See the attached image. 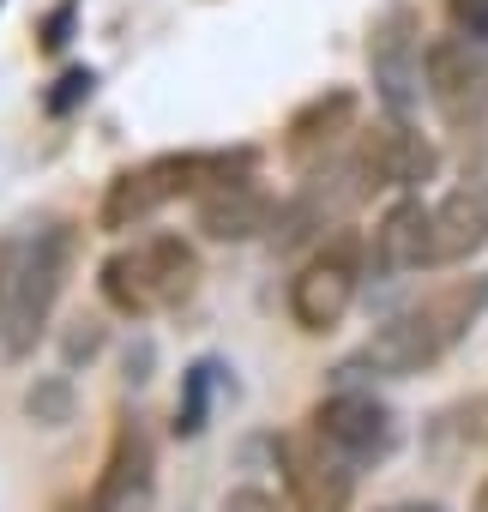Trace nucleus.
<instances>
[{"label":"nucleus","mask_w":488,"mask_h":512,"mask_svg":"<svg viewBox=\"0 0 488 512\" xmlns=\"http://www.w3.org/2000/svg\"><path fill=\"white\" fill-rule=\"evenodd\" d=\"M482 308H488V278H470V284H452V290H440V296H428L422 308H410V314H398V320H386L374 338H368V350H362V362L374 368V374H386V380H404V374H422V368H434L476 320H482Z\"/></svg>","instance_id":"f257e3e1"},{"label":"nucleus","mask_w":488,"mask_h":512,"mask_svg":"<svg viewBox=\"0 0 488 512\" xmlns=\"http://www.w3.org/2000/svg\"><path fill=\"white\" fill-rule=\"evenodd\" d=\"M193 278H199V260H193V247L181 235H157L145 247H121L103 260V302L127 320L139 314H157V308H175L193 296Z\"/></svg>","instance_id":"f03ea898"},{"label":"nucleus","mask_w":488,"mask_h":512,"mask_svg":"<svg viewBox=\"0 0 488 512\" xmlns=\"http://www.w3.org/2000/svg\"><path fill=\"white\" fill-rule=\"evenodd\" d=\"M67 260H73V235L67 229H43L25 260L7 284V302H0V326H7V356H31L49 314H55V296L67 284Z\"/></svg>","instance_id":"7ed1b4c3"},{"label":"nucleus","mask_w":488,"mask_h":512,"mask_svg":"<svg viewBox=\"0 0 488 512\" xmlns=\"http://www.w3.org/2000/svg\"><path fill=\"white\" fill-rule=\"evenodd\" d=\"M314 440H326L344 464H374L392 452L398 428H392V410L374 404L368 392H338L314 410Z\"/></svg>","instance_id":"20e7f679"},{"label":"nucleus","mask_w":488,"mask_h":512,"mask_svg":"<svg viewBox=\"0 0 488 512\" xmlns=\"http://www.w3.org/2000/svg\"><path fill=\"white\" fill-rule=\"evenodd\" d=\"M356 175V193H374V187H416L434 175V151L422 145V133H410L398 115L380 121L374 133H362V151L350 163Z\"/></svg>","instance_id":"39448f33"},{"label":"nucleus","mask_w":488,"mask_h":512,"mask_svg":"<svg viewBox=\"0 0 488 512\" xmlns=\"http://www.w3.org/2000/svg\"><path fill=\"white\" fill-rule=\"evenodd\" d=\"M368 61H374V85H380L386 109L404 121V115L416 109V91L428 85L422 55H416V25H410L404 7H392V13L374 25V37H368Z\"/></svg>","instance_id":"423d86ee"},{"label":"nucleus","mask_w":488,"mask_h":512,"mask_svg":"<svg viewBox=\"0 0 488 512\" xmlns=\"http://www.w3.org/2000/svg\"><path fill=\"white\" fill-rule=\"evenodd\" d=\"M422 73H428L434 109H440L452 127L482 121V109H488V67L470 55V43H434V49L422 55Z\"/></svg>","instance_id":"0eeeda50"},{"label":"nucleus","mask_w":488,"mask_h":512,"mask_svg":"<svg viewBox=\"0 0 488 512\" xmlns=\"http://www.w3.org/2000/svg\"><path fill=\"white\" fill-rule=\"evenodd\" d=\"M350 302H356V266L344 253H320V260L302 266L296 284H290V320L302 332H338Z\"/></svg>","instance_id":"6e6552de"},{"label":"nucleus","mask_w":488,"mask_h":512,"mask_svg":"<svg viewBox=\"0 0 488 512\" xmlns=\"http://www.w3.org/2000/svg\"><path fill=\"white\" fill-rule=\"evenodd\" d=\"M476 247H488V181H464L428 211V266H458Z\"/></svg>","instance_id":"1a4fd4ad"},{"label":"nucleus","mask_w":488,"mask_h":512,"mask_svg":"<svg viewBox=\"0 0 488 512\" xmlns=\"http://www.w3.org/2000/svg\"><path fill=\"white\" fill-rule=\"evenodd\" d=\"M284 482L296 494V512H344L356 494V464H344L326 440L320 446H284Z\"/></svg>","instance_id":"9d476101"},{"label":"nucleus","mask_w":488,"mask_h":512,"mask_svg":"<svg viewBox=\"0 0 488 512\" xmlns=\"http://www.w3.org/2000/svg\"><path fill=\"white\" fill-rule=\"evenodd\" d=\"M272 217H278V205L254 181H217L199 193V229L211 241H254L260 229H272Z\"/></svg>","instance_id":"9b49d317"},{"label":"nucleus","mask_w":488,"mask_h":512,"mask_svg":"<svg viewBox=\"0 0 488 512\" xmlns=\"http://www.w3.org/2000/svg\"><path fill=\"white\" fill-rule=\"evenodd\" d=\"M145 494H151V440L127 422L115 434V446H109V470L97 482V506L103 512H133V506H145Z\"/></svg>","instance_id":"f8f14e48"},{"label":"nucleus","mask_w":488,"mask_h":512,"mask_svg":"<svg viewBox=\"0 0 488 512\" xmlns=\"http://www.w3.org/2000/svg\"><path fill=\"white\" fill-rule=\"evenodd\" d=\"M350 121H356V97H350V91H326V97H314V103H302V109L290 115L284 151H290L296 163H314L320 151L338 145V133H350Z\"/></svg>","instance_id":"ddd939ff"},{"label":"nucleus","mask_w":488,"mask_h":512,"mask_svg":"<svg viewBox=\"0 0 488 512\" xmlns=\"http://www.w3.org/2000/svg\"><path fill=\"white\" fill-rule=\"evenodd\" d=\"M374 260L386 272H410V266H428V205L422 199H404L380 217L374 229Z\"/></svg>","instance_id":"4468645a"},{"label":"nucleus","mask_w":488,"mask_h":512,"mask_svg":"<svg viewBox=\"0 0 488 512\" xmlns=\"http://www.w3.org/2000/svg\"><path fill=\"white\" fill-rule=\"evenodd\" d=\"M169 199V187H163V175H157V163H145V169H127V175H115L109 181V193H103V205H97V223L109 229V235H121V229H139L157 205Z\"/></svg>","instance_id":"2eb2a0df"},{"label":"nucleus","mask_w":488,"mask_h":512,"mask_svg":"<svg viewBox=\"0 0 488 512\" xmlns=\"http://www.w3.org/2000/svg\"><path fill=\"white\" fill-rule=\"evenodd\" d=\"M25 410H31V422H43V428L73 422V380H61V374L37 380V386H31V398H25Z\"/></svg>","instance_id":"dca6fc26"},{"label":"nucleus","mask_w":488,"mask_h":512,"mask_svg":"<svg viewBox=\"0 0 488 512\" xmlns=\"http://www.w3.org/2000/svg\"><path fill=\"white\" fill-rule=\"evenodd\" d=\"M91 85H97V79H91V67H73V73H61V79H55V91L43 97V109H49V115H67V109H79V103L91 97Z\"/></svg>","instance_id":"f3484780"},{"label":"nucleus","mask_w":488,"mask_h":512,"mask_svg":"<svg viewBox=\"0 0 488 512\" xmlns=\"http://www.w3.org/2000/svg\"><path fill=\"white\" fill-rule=\"evenodd\" d=\"M205 386H211V368H193V374H187V404L175 410V428H181V434H193V428L205 422Z\"/></svg>","instance_id":"a211bd4d"},{"label":"nucleus","mask_w":488,"mask_h":512,"mask_svg":"<svg viewBox=\"0 0 488 512\" xmlns=\"http://www.w3.org/2000/svg\"><path fill=\"white\" fill-rule=\"evenodd\" d=\"M446 19L458 37H488V0H446Z\"/></svg>","instance_id":"6ab92c4d"},{"label":"nucleus","mask_w":488,"mask_h":512,"mask_svg":"<svg viewBox=\"0 0 488 512\" xmlns=\"http://www.w3.org/2000/svg\"><path fill=\"white\" fill-rule=\"evenodd\" d=\"M223 512H284L266 488H235L229 500H223Z\"/></svg>","instance_id":"aec40b11"},{"label":"nucleus","mask_w":488,"mask_h":512,"mask_svg":"<svg viewBox=\"0 0 488 512\" xmlns=\"http://www.w3.org/2000/svg\"><path fill=\"white\" fill-rule=\"evenodd\" d=\"M67 25H73V0H61V7L49 13V25H43V49H61V43H67Z\"/></svg>","instance_id":"412c9836"},{"label":"nucleus","mask_w":488,"mask_h":512,"mask_svg":"<svg viewBox=\"0 0 488 512\" xmlns=\"http://www.w3.org/2000/svg\"><path fill=\"white\" fill-rule=\"evenodd\" d=\"M97 344H103V332H97V326L85 320V332H73V338H67V356H91Z\"/></svg>","instance_id":"4be33fe9"},{"label":"nucleus","mask_w":488,"mask_h":512,"mask_svg":"<svg viewBox=\"0 0 488 512\" xmlns=\"http://www.w3.org/2000/svg\"><path fill=\"white\" fill-rule=\"evenodd\" d=\"M476 512H488V476H482V488H476Z\"/></svg>","instance_id":"5701e85b"},{"label":"nucleus","mask_w":488,"mask_h":512,"mask_svg":"<svg viewBox=\"0 0 488 512\" xmlns=\"http://www.w3.org/2000/svg\"><path fill=\"white\" fill-rule=\"evenodd\" d=\"M386 512H440V506H386Z\"/></svg>","instance_id":"b1692460"},{"label":"nucleus","mask_w":488,"mask_h":512,"mask_svg":"<svg viewBox=\"0 0 488 512\" xmlns=\"http://www.w3.org/2000/svg\"><path fill=\"white\" fill-rule=\"evenodd\" d=\"M73 512H103V506H97V500H91V506H73Z\"/></svg>","instance_id":"393cba45"}]
</instances>
